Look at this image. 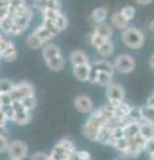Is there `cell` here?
<instances>
[{
	"label": "cell",
	"instance_id": "cell-1",
	"mask_svg": "<svg viewBox=\"0 0 154 160\" xmlns=\"http://www.w3.org/2000/svg\"><path fill=\"white\" fill-rule=\"evenodd\" d=\"M42 56L44 59L46 66L54 72H61L64 68V58L62 55V51L56 44L47 43L42 47Z\"/></svg>",
	"mask_w": 154,
	"mask_h": 160
},
{
	"label": "cell",
	"instance_id": "cell-2",
	"mask_svg": "<svg viewBox=\"0 0 154 160\" xmlns=\"http://www.w3.org/2000/svg\"><path fill=\"white\" fill-rule=\"evenodd\" d=\"M11 16H13V26L11 31H9L8 36H19L31 24V20L34 18V11L29 6H24L19 8L18 11H15V13L11 15Z\"/></svg>",
	"mask_w": 154,
	"mask_h": 160
},
{
	"label": "cell",
	"instance_id": "cell-3",
	"mask_svg": "<svg viewBox=\"0 0 154 160\" xmlns=\"http://www.w3.org/2000/svg\"><path fill=\"white\" fill-rule=\"evenodd\" d=\"M121 39H122V43L127 48H131V49H140L145 44V35H143V32L141 29H138L135 27H130V26L122 31Z\"/></svg>",
	"mask_w": 154,
	"mask_h": 160
},
{
	"label": "cell",
	"instance_id": "cell-4",
	"mask_svg": "<svg viewBox=\"0 0 154 160\" xmlns=\"http://www.w3.org/2000/svg\"><path fill=\"white\" fill-rule=\"evenodd\" d=\"M150 144L151 142L146 140L141 133H137L135 136L127 139V149L123 156L127 159H137L143 151H146Z\"/></svg>",
	"mask_w": 154,
	"mask_h": 160
},
{
	"label": "cell",
	"instance_id": "cell-5",
	"mask_svg": "<svg viewBox=\"0 0 154 160\" xmlns=\"http://www.w3.org/2000/svg\"><path fill=\"white\" fill-rule=\"evenodd\" d=\"M74 149H75V146L70 139H61L52 148L51 153H48V158L50 160H67L68 155Z\"/></svg>",
	"mask_w": 154,
	"mask_h": 160
},
{
	"label": "cell",
	"instance_id": "cell-6",
	"mask_svg": "<svg viewBox=\"0 0 154 160\" xmlns=\"http://www.w3.org/2000/svg\"><path fill=\"white\" fill-rule=\"evenodd\" d=\"M125 98H126V91L121 84L118 83H111L106 87V99L111 108H114L115 106H118L121 102H125Z\"/></svg>",
	"mask_w": 154,
	"mask_h": 160
},
{
	"label": "cell",
	"instance_id": "cell-7",
	"mask_svg": "<svg viewBox=\"0 0 154 160\" xmlns=\"http://www.w3.org/2000/svg\"><path fill=\"white\" fill-rule=\"evenodd\" d=\"M8 95L11 96L12 102H19L26 96H31L35 95V88L31 83L28 82H20L18 84H13L12 88L8 91Z\"/></svg>",
	"mask_w": 154,
	"mask_h": 160
},
{
	"label": "cell",
	"instance_id": "cell-8",
	"mask_svg": "<svg viewBox=\"0 0 154 160\" xmlns=\"http://www.w3.org/2000/svg\"><path fill=\"white\" fill-rule=\"evenodd\" d=\"M6 152L9 160H24L28 156V146L22 140H12L8 143Z\"/></svg>",
	"mask_w": 154,
	"mask_h": 160
},
{
	"label": "cell",
	"instance_id": "cell-9",
	"mask_svg": "<svg viewBox=\"0 0 154 160\" xmlns=\"http://www.w3.org/2000/svg\"><path fill=\"white\" fill-rule=\"evenodd\" d=\"M113 66H114V69H115V71H118L119 73L126 75V73H130L135 69L137 63H135V59L133 56H130V55H127V53H122V55H118L115 58Z\"/></svg>",
	"mask_w": 154,
	"mask_h": 160
},
{
	"label": "cell",
	"instance_id": "cell-10",
	"mask_svg": "<svg viewBox=\"0 0 154 160\" xmlns=\"http://www.w3.org/2000/svg\"><path fill=\"white\" fill-rule=\"evenodd\" d=\"M18 58L16 46L12 43V40L2 36L0 38V59L6 62H13Z\"/></svg>",
	"mask_w": 154,
	"mask_h": 160
},
{
	"label": "cell",
	"instance_id": "cell-11",
	"mask_svg": "<svg viewBox=\"0 0 154 160\" xmlns=\"http://www.w3.org/2000/svg\"><path fill=\"white\" fill-rule=\"evenodd\" d=\"M11 106L13 108V119L12 122L15 124H18V126H26L31 122L32 119V115H31V111H28V109L24 108L20 102H12Z\"/></svg>",
	"mask_w": 154,
	"mask_h": 160
},
{
	"label": "cell",
	"instance_id": "cell-12",
	"mask_svg": "<svg viewBox=\"0 0 154 160\" xmlns=\"http://www.w3.org/2000/svg\"><path fill=\"white\" fill-rule=\"evenodd\" d=\"M74 107L78 112L88 115L90 112H93L94 109V103L91 98H88L87 95H78V96L74 99Z\"/></svg>",
	"mask_w": 154,
	"mask_h": 160
},
{
	"label": "cell",
	"instance_id": "cell-13",
	"mask_svg": "<svg viewBox=\"0 0 154 160\" xmlns=\"http://www.w3.org/2000/svg\"><path fill=\"white\" fill-rule=\"evenodd\" d=\"M32 6L40 12L48 11V9H62L61 0H34Z\"/></svg>",
	"mask_w": 154,
	"mask_h": 160
},
{
	"label": "cell",
	"instance_id": "cell-14",
	"mask_svg": "<svg viewBox=\"0 0 154 160\" xmlns=\"http://www.w3.org/2000/svg\"><path fill=\"white\" fill-rule=\"evenodd\" d=\"M130 109H131L130 104L126 103V102H121L118 106H115L113 108L114 118H115L117 120H119V122H126L129 113H130Z\"/></svg>",
	"mask_w": 154,
	"mask_h": 160
},
{
	"label": "cell",
	"instance_id": "cell-15",
	"mask_svg": "<svg viewBox=\"0 0 154 160\" xmlns=\"http://www.w3.org/2000/svg\"><path fill=\"white\" fill-rule=\"evenodd\" d=\"M97 142L103 144V146H111L113 138H111V127L105 124L98 129L97 133Z\"/></svg>",
	"mask_w": 154,
	"mask_h": 160
},
{
	"label": "cell",
	"instance_id": "cell-16",
	"mask_svg": "<svg viewBox=\"0 0 154 160\" xmlns=\"http://www.w3.org/2000/svg\"><path fill=\"white\" fill-rule=\"evenodd\" d=\"M110 26L113 27V29H119V31H123L130 26V22L126 20L125 18L121 15V12H114L110 16Z\"/></svg>",
	"mask_w": 154,
	"mask_h": 160
},
{
	"label": "cell",
	"instance_id": "cell-17",
	"mask_svg": "<svg viewBox=\"0 0 154 160\" xmlns=\"http://www.w3.org/2000/svg\"><path fill=\"white\" fill-rule=\"evenodd\" d=\"M70 63L72 67L75 66H82V64H88L90 63V60H88V56L87 53L82 51V49H75V51H72L70 53Z\"/></svg>",
	"mask_w": 154,
	"mask_h": 160
},
{
	"label": "cell",
	"instance_id": "cell-18",
	"mask_svg": "<svg viewBox=\"0 0 154 160\" xmlns=\"http://www.w3.org/2000/svg\"><path fill=\"white\" fill-rule=\"evenodd\" d=\"M93 68H95L98 72H106V73H110L113 75L115 72V69H114V66L110 60L107 59H99V60H95L93 64H91Z\"/></svg>",
	"mask_w": 154,
	"mask_h": 160
},
{
	"label": "cell",
	"instance_id": "cell-19",
	"mask_svg": "<svg viewBox=\"0 0 154 160\" xmlns=\"http://www.w3.org/2000/svg\"><path fill=\"white\" fill-rule=\"evenodd\" d=\"M95 49H97V52H98L99 56L103 58V59H106V58H110V56H113V55H114L115 46H114V43H113L111 39H107L105 43L101 44V46H99L98 48H95Z\"/></svg>",
	"mask_w": 154,
	"mask_h": 160
},
{
	"label": "cell",
	"instance_id": "cell-20",
	"mask_svg": "<svg viewBox=\"0 0 154 160\" xmlns=\"http://www.w3.org/2000/svg\"><path fill=\"white\" fill-rule=\"evenodd\" d=\"M90 63L88 64H82V66H75L72 67V75L75 76L77 80L79 82H87L88 73H90Z\"/></svg>",
	"mask_w": 154,
	"mask_h": 160
},
{
	"label": "cell",
	"instance_id": "cell-21",
	"mask_svg": "<svg viewBox=\"0 0 154 160\" xmlns=\"http://www.w3.org/2000/svg\"><path fill=\"white\" fill-rule=\"evenodd\" d=\"M122 128H123V136L126 139L133 138V136H135L137 133H140V124H138V122L126 120V122H123Z\"/></svg>",
	"mask_w": 154,
	"mask_h": 160
},
{
	"label": "cell",
	"instance_id": "cell-22",
	"mask_svg": "<svg viewBox=\"0 0 154 160\" xmlns=\"http://www.w3.org/2000/svg\"><path fill=\"white\" fill-rule=\"evenodd\" d=\"M93 32H95L97 35H99V36H102V38H105V39H111L113 33H114V29H113V27L109 23L103 22V23L95 24V27H94V31Z\"/></svg>",
	"mask_w": 154,
	"mask_h": 160
},
{
	"label": "cell",
	"instance_id": "cell-23",
	"mask_svg": "<svg viewBox=\"0 0 154 160\" xmlns=\"http://www.w3.org/2000/svg\"><path fill=\"white\" fill-rule=\"evenodd\" d=\"M138 124H140V133L146 140H149V142L153 143V138H154V127H153V123L151 122H145V120H141V122H138Z\"/></svg>",
	"mask_w": 154,
	"mask_h": 160
},
{
	"label": "cell",
	"instance_id": "cell-24",
	"mask_svg": "<svg viewBox=\"0 0 154 160\" xmlns=\"http://www.w3.org/2000/svg\"><path fill=\"white\" fill-rule=\"evenodd\" d=\"M32 35H34L35 38H38V39L43 43V44H47V43H50V42H51V40L54 39L52 35L50 33V32L47 31V29L42 26V24H40V26H38V27L35 28V31L32 32Z\"/></svg>",
	"mask_w": 154,
	"mask_h": 160
},
{
	"label": "cell",
	"instance_id": "cell-25",
	"mask_svg": "<svg viewBox=\"0 0 154 160\" xmlns=\"http://www.w3.org/2000/svg\"><path fill=\"white\" fill-rule=\"evenodd\" d=\"M106 19H107V9L105 7H98L91 12V20L95 24L106 22Z\"/></svg>",
	"mask_w": 154,
	"mask_h": 160
},
{
	"label": "cell",
	"instance_id": "cell-26",
	"mask_svg": "<svg viewBox=\"0 0 154 160\" xmlns=\"http://www.w3.org/2000/svg\"><path fill=\"white\" fill-rule=\"evenodd\" d=\"M82 132L84 135V138L88 139L90 142H97V133H98V129L95 127L90 126V124L84 123L83 127H82Z\"/></svg>",
	"mask_w": 154,
	"mask_h": 160
},
{
	"label": "cell",
	"instance_id": "cell-27",
	"mask_svg": "<svg viewBox=\"0 0 154 160\" xmlns=\"http://www.w3.org/2000/svg\"><path fill=\"white\" fill-rule=\"evenodd\" d=\"M111 83H113V75L106 73V72H98L95 84H98V86L106 88L109 84H111Z\"/></svg>",
	"mask_w": 154,
	"mask_h": 160
},
{
	"label": "cell",
	"instance_id": "cell-28",
	"mask_svg": "<svg viewBox=\"0 0 154 160\" xmlns=\"http://www.w3.org/2000/svg\"><path fill=\"white\" fill-rule=\"evenodd\" d=\"M114 149H117L119 153H125L126 149H127V139L126 138H121V139H117V140H113L111 146Z\"/></svg>",
	"mask_w": 154,
	"mask_h": 160
},
{
	"label": "cell",
	"instance_id": "cell-29",
	"mask_svg": "<svg viewBox=\"0 0 154 160\" xmlns=\"http://www.w3.org/2000/svg\"><path fill=\"white\" fill-rule=\"evenodd\" d=\"M153 107L151 106H145L140 107V113H141V120H145V122H151L153 123Z\"/></svg>",
	"mask_w": 154,
	"mask_h": 160
},
{
	"label": "cell",
	"instance_id": "cell-30",
	"mask_svg": "<svg viewBox=\"0 0 154 160\" xmlns=\"http://www.w3.org/2000/svg\"><path fill=\"white\" fill-rule=\"evenodd\" d=\"M22 106L28 109V111H34L36 107V98H35V95H31V96H26V98H23L22 100H19Z\"/></svg>",
	"mask_w": 154,
	"mask_h": 160
},
{
	"label": "cell",
	"instance_id": "cell-31",
	"mask_svg": "<svg viewBox=\"0 0 154 160\" xmlns=\"http://www.w3.org/2000/svg\"><path fill=\"white\" fill-rule=\"evenodd\" d=\"M52 22L55 23V26H56L59 29H61V32L64 31V29L68 27V19H67V16H66V15H64L63 12L59 13L58 16L52 20Z\"/></svg>",
	"mask_w": 154,
	"mask_h": 160
},
{
	"label": "cell",
	"instance_id": "cell-32",
	"mask_svg": "<svg viewBox=\"0 0 154 160\" xmlns=\"http://www.w3.org/2000/svg\"><path fill=\"white\" fill-rule=\"evenodd\" d=\"M42 26H43L44 28H46L47 31H48L50 33H51L54 38L58 36V35L61 33V29H59V28L55 26V23L51 22V20H43V22H42Z\"/></svg>",
	"mask_w": 154,
	"mask_h": 160
},
{
	"label": "cell",
	"instance_id": "cell-33",
	"mask_svg": "<svg viewBox=\"0 0 154 160\" xmlns=\"http://www.w3.org/2000/svg\"><path fill=\"white\" fill-rule=\"evenodd\" d=\"M26 44H27V47H28V48H31V49H40V48L44 46V44L40 42V40H39L38 38L34 36L32 33L27 38Z\"/></svg>",
	"mask_w": 154,
	"mask_h": 160
},
{
	"label": "cell",
	"instance_id": "cell-34",
	"mask_svg": "<svg viewBox=\"0 0 154 160\" xmlns=\"http://www.w3.org/2000/svg\"><path fill=\"white\" fill-rule=\"evenodd\" d=\"M106 40H107V39L99 36V35H97L95 32H91L90 35H88V43H90L94 48H98L99 46H101V44L105 43Z\"/></svg>",
	"mask_w": 154,
	"mask_h": 160
},
{
	"label": "cell",
	"instance_id": "cell-35",
	"mask_svg": "<svg viewBox=\"0 0 154 160\" xmlns=\"http://www.w3.org/2000/svg\"><path fill=\"white\" fill-rule=\"evenodd\" d=\"M27 6L26 0H11L8 4V15H13L15 11H18L19 8Z\"/></svg>",
	"mask_w": 154,
	"mask_h": 160
},
{
	"label": "cell",
	"instance_id": "cell-36",
	"mask_svg": "<svg viewBox=\"0 0 154 160\" xmlns=\"http://www.w3.org/2000/svg\"><path fill=\"white\" fill-rule=\"evenodd\" d=\"M119 12H121L122 16L126 20H129V22H131V20L135 18V8L131 7V6H125Z\"/></svg>",
	"mask_w": 154,
	"mask_h": 160
},
{
	"label": "cell",
	"instance_id": "cell-37",
	"mask_svg": "<svg viewBox=\"0 0 154 160\" xmlns=\"http://www.w3.org/2000/svg\"><path fill=\"white\" fill-rule=\"evenodd\" d=\"M0 112L3 113V116L6 118L7 122H12L13 119V108L11 104H8V106H2L0 107Z\"/></svg>",
	"mask_w": 154,
	"mask_h": 160
},
{
	"label": "cell",
	"instance_id": "cell-38",
	"mask_svg": "<svg viewBox=\"0 0 154 160\" xmlns=\"http://www.w3.org/2000/svg\"><path fill=\"white\" fill-rule=\"evenodd\" d=\"M127 120H130V122H141L140 107L131 106V109H130V113H129V116H127Z\"/></svg>",
	"mask_w": 154,
	"mask_h": 160
},
{
	"label": "cell",
	"instance_id": "cell-39",
	"mask_svg": "<svg viewBox=\"0 0 154 160\" xmlns=\"http://www.w3.org/2000/svg\"><path fill=\"white\" fill-rule=\"evenodd\" d=\"M62 12V9H48V11H44V12H42V15H43V20H52L55 19L59 13Z\"/></svg>",
	"mask_w": 154,
	"mask_h": 160
},
{
	"label": "cell",
	"instance_id": "cell-40",
	"mask_svg": "<svg viewBox=\"0 0 154 160\" xmlns=\"http://www.w3.org/2000/svg\"><path fill=\"white\" fill-rule=\"evenodd\" d=\"M13 83L11 80L8 79H0V89H2V92H8L9 89L12 88Z\"/></svg>",
	"mask_w": 154,
	"mask_h": 160
},
{
	"label": "cell",
	"instance_id": "cell-41",
	"mask_svg": "<svg viewBox=\"0 0 154 160\" xmlns=\"http://www.w3.org/2000/svg\"><path fill=\"white\" fill-rule=\"evenodd\" d=\"M12 103L11 96L8 95V92H2L0 93V107L2 106H8V104Z\"/></svg>",
	"mask_w": 154,
	"mask_h": 160
},
{
	"label": "cell",
	"instance_id": "cell-42",
	"mask_svg": "<svg viewBox=\"0 0 154 160\" xmlns=\"http://www.w3.org/2000/svg\"><path fill=\"white\" fill-rule=\"evenodd\" d=\"M75 152L78 155L79 160H91L90 152H88V151H84V149H75Z\"/></svg>",
	"mask_w": 154,
	"mask_h": 160
},
{
	"label": "cell",
	"instance_id": "cell-43",
	"mask_svg": "<svg viewBox=\"0 0 154 160\" xmlns=\"http://www.w3.org/2000/svg\"><path fill=\"white\" fill-rule=\"evenodd\" d=\"M31 160H50L48 158V153H44V152H35L31 155Z\"/></svg>",
	"mask_w": 154,
	"mask_h": 160
},
{
	"label": "cell",
	"instance_id": "cell-44",
	"mask_svg": "<svg viewBox=\"0 0 154 160\" xmlns=\"http://www.w3.org/2000/svg\"><path fill=\"white\" fill-rule=\"evenodd\" d=\"M8 143H9V140H8L7 136H0V153H3V152L7 151Z\"/></svg>",
	"mask_w": 154,
	"mask_h": 160
},
{
	"label": "cell",
	"instance_id": "cell-45",
	"mask_svg": "<svg viewBox=\"0 0 154 160\" xmlns=\"http://www.w3.org/2000/svg\"><path fill=\"white\" fill-rule=\"evenodd\" d=\"M91 66V64H90ZM97 75H98V71L95 68H90V73H88V79H87V82L88 83H93V84H95V80H97Z\"/></svg>",
	"mask_w": 154,
	"mask_h": 160
},
{
	"label": "cell",
	"instance_id": "cell-46",
	"mask_svg": "<svg viewBox=\"0 0 154 160\" xmlns=\"http://www.w3.org/2000/svg\"><path fill=\"white\" fill-rule=\"evenodd\" d=\"M8 16V7H0V22Z\"/></svg>",
	"mask_w": 154,
	"mask_h": 160
},
{
	"label": "cell",
	"instance_id": "cell-47",
	"mask_svg": "<svg viewBox=\"0 0 154 160\" xmlns=\"http://www.w3.org/2000/svg\"><path fill=\"white\" fill-rule=\"evenodd\" d=\"M0 136H7V138H8L7 126H0Z\"/></svg>",
	"mask_w": 154,
	"mask_h": 160
},
{
	"label": "cell",
	"instance_id": "cell-48",
	"mask_svg": "<svg viewBox=\"0 0 154 160\" xmlns=\"http://www.w3.org/2000/svg\"><path fill=\"white\" fill-rule=\"evenodd\" d=\"M153 2V0H135L137 4H140V6H149Z\"/></svg>",
	"mask_w": 154,
	"mask_h": 160
},
{
	"label": "cell",
	"instance_id": "cell-49",
	"mask_svg": "<svg viewBox=\"0 0 154 160\" xmlns=\"http://www.w3.org/2000/svg\"><path fill=\"white\" fill-rule=\"evenodd\" d=\"M0 126H7V120H6V118L3 116L2 112H0Z\"/></svg>",
	"mask_w": 154,
	"mask_h": 160
},
{
	"label": "cell",
	"instance_id": "cell-50",
	"mask_svg": "<svg viewBox=\"0 0 154 160\" xmlns=\"http://www.w3.org/2000/svg\"><path fill=\"white\" fill-rule=\"evenodd\" d=\"M154 67V56H150V59H149V68L153 69Z\"/></svg>",
	"mask_w": 154,
	"mask_h": 160
},
{
	"label": "cell",
	"instance_id": "cell-51",
	"mask_svg": "<svg viewBox=\"0 0 154 160\" xmlns=\"http://www.w3.org/2000/svg\"><path fill=\"white\" fill-rule=\"evenodd\" d=\"M146 104H147V106H151V107H153V93L150 95V96H149L147 103H146Z\"/></svg>",
	"mask_w": 154,
	"mask_h": 160
},
{
	"label": "cell",
	"instance_id": "cell-52",
	"mask_svg": "<svg viewBox=\"0 0 154 160\" xmlns=\"http://www.w3.org/2000/svg\"><path fill=\"white\" fill-rule=\"evenodd\" d=\"M147 155H149V160H154V152H153V149H151V151H149Z\"/></svg>",
	"mask_w": 154,
	"mask_h": 160
},
{
	"label": "cell",
	"instance_id": "cell-53",
	"mask_svg": "<svg viewBox=\"0 0 154 160\" xmlns=\"http://www.w3.org/2000/svg\"><path fill=\"white\" fill-rule=\"evenodd\" d=\"M113 160H127V158H125L123 155H121V156H117L115 159H113Z\"/></svg>",
	"mask_w": 154,
	"mask_h": 160
},
{
	"label": "cell",
	"instance_id": "cell-54",
	"mask_svg": "<svg viewBox=\"0 0 154 160\" xmlns=\"http://www.w3.org/2000/svg\"><path fill=\"white\" fill-rule=\"evenodd\" d=\"M7 2H8V4H9V2H11V0H7Z\"/></svg>",
	"mask_w": 154,
	"mask_h": 160
},
{
	"label": "cell",
	"instance_id": "cell-55",
	"mask_svg": "<svg viewBox=\"0 0 154 160\" xmlns=\"http://www.w3.org/2000/svg\"><path fill=\"white\" fill-rule=\"evenodd\" d=\"M0 93H2V89H0Z\"/></svg>",
	"mask_w": 154,
	"mask_h": 160
}]
</instances>
